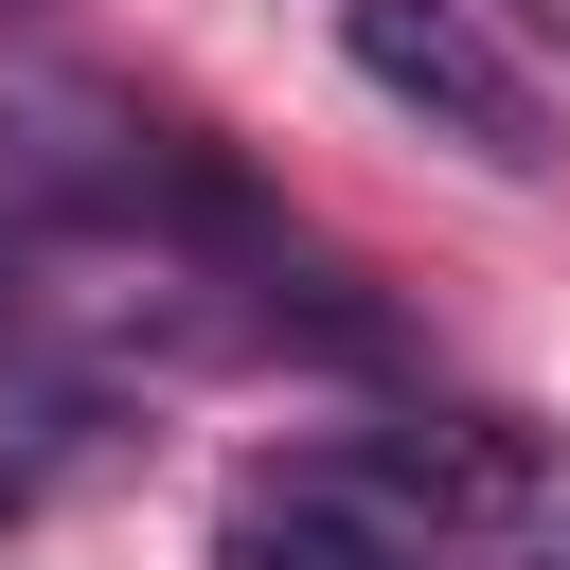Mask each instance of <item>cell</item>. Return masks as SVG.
I'll list each match as a JSON object with an SVG mask.
<instances>
[{"instance_id":"6da1fadb","label":"cell","mask_w":570,"mask_h":570,"mask_svg":"<svg viewBox=\"0 0 570 570\" xmlns=\"http://www.w3.org/2000/svg\"><path fill=\"white\" fill-rule=\"evenodd\" d=\"M338 53H356V89H392V107L445 125L463 160H499V178L552 160V89H534L463 0H338Z\"/></svg>"},{"instance_id":"7a4b0ae2","label":"cell","mask_w":570,"mask_h":570,"mask_svg":"<svg viewBox=\"0 0 570 570\" xmlns=\"http://www.w3.org/2000/svg\"><path fill=\"white\" fill-rule=\"evenodd\" d=\"M445 517L392 481V445H303L214 517V570H428Z\"/></svg>"},{"instance_id":"3957f363","label":"cell","mask_w":570,"mask_h":570,"mask_svg":"<svg viewBox=\"0 0 570 570\" xmlns=\"http://www.w3.org/2000/svg\"><path fill=\"white\" fill-rule=\"evenodd\" d=\"M534 570H570V534H552V552H534Z\"/></svg>"}]
</instances>
